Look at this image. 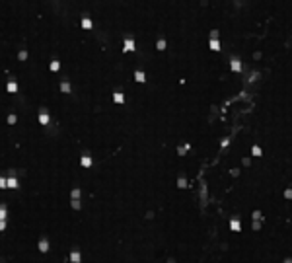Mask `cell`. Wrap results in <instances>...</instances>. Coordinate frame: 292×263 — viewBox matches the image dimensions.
I'll return each instance as SVG.
<instances>
[{
    "label": "cell",
    "mask_w": 292,
    "mask_h": 263,
    "mask_svg": "<svg viewBox=\"0 0 292 263\" xmlns=\"http://www.w3.org/2000/svg\"><path fill=\"white\" fill-rule=\"evenodd\" d=\"M230 226H232V230L239 232V220H232V222H230Z\"/></svg>",
    "instance_id": "cell-1"
},
{
    "label": "cell",
    "mask_w": 292,
    "mask_h": 263,
    "mask_svg": "<svg viewBox=\"0 0 292 263\" xmlns=\"http://www.w3.org/2000/svg\"><path fill=\"white\" fill-rule=\"evenodd\" d=\"M286 263H290V261H286Z\"/></svg>",
    "instance_id": "cell-2"
}]
</instances>
